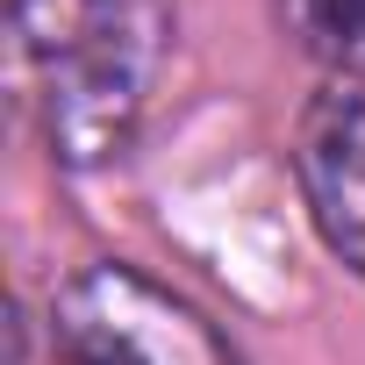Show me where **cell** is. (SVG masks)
<instances>
[{
	"label": "cell",
	"mask_w": 365,
	"mask_h": 365,
	"mask_svg": "<svg viewBox=\"0 0 365 365\" xmlns=\"http://www.w3.org/2000/svg\"><path fill=\"white\" fill-rule=\"evenodd\" d=\"M15 65L65 172L115 165L165 79L172 0H8Z\"/></svg>",
	"instance_id": "6da1fadb"
},
{
	"label": "cell",
	"mask_w": 365,
	"mask_h": 365,
	"mask_svg": "<svg viewBox=\"0 0 365 365\" xmlns=\"http://www.w3.org/2000/svg\"><path fill=\"white\" fill-rule=\"evenodd\" d=\"M51 358L58 365H244V351L215 329L208 308L172 294L165 279L101 258L72 272L51 301Z\"/></svg>",
	"instance_id": "7a4b0ae2"
},
{
	"label": "cell",
	"mask_w": 365,
	"mask_h": 365,
	"mask_svg": "<svg viewBox=\"0 0 365 365\" xmlns=\"http://www.w3.org/2000/svg\"><path fill=\"white\" fill-rule=\"evenodd\" d=\"M294 172L322 244L351 272H365V72H336L308 101L294 136Z\"/></svg>",
	"instance_id": "3957f363"
},
{
	"label": "cell",
	"mask_w": 365,
	"mask_h": 365,
	"mask_svg": "<svg viewBox=\"0 0 365 365\" xmlns=\"http://www.w3.org/2000/svg\"><path fill=\"white\" fill-rule=\"evenodd\" d=\"M287 22L322 65L365 72V0H287Z\"/></svg>",
	"instance_id": "277c9868"
}]
</instances>
